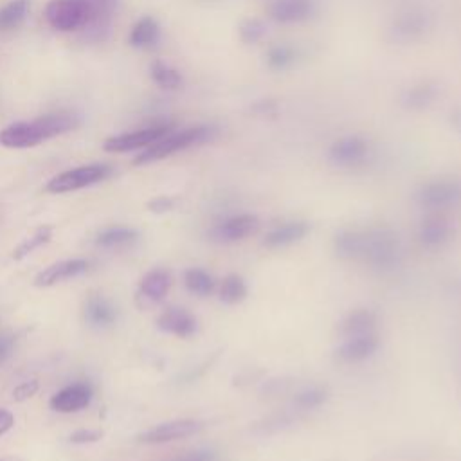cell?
I'll return each mask as SVG.
<instances>
[{"mask_svg": "<svg viewBox=\"0 0 461 461\" xmlns=\"http://www.w3.org/2000/svg\"><path fill=\"white\" fill-rule=\"evenodd\" d=\"M79 126V117L72 112L45 113L34 121L13 122L0 130V146L23 149L34 148L43 140L63 135Z\"/></svg>", "mask_w": 461, "mask_h": 461, "instance_id": "cell-1", "label": "cell"}, {"mask_svg": "<svg viewBox=\"0 0 461 461\" xmlns=\"http://www.w3.org/2000/svg\"><path fill=\"white\" fill-rule=\"evenodd\" d=\"M214 135H216V128L211 126V124H194V126H189V128L169 131L167 135H164L162 139L153 142L151 146L144 148V151L137 155L133 164L135 166H146V164L162 160V158H166L169 155H175L178 151H184L187 148L203 144V142L211 140Z\"/></svg>", "mask_w": 461, "mask_h": 461, "instance_id": "cell-2", "label": "cell"}, {"mask_svg": "<svg viewBox=\"0 0 461 461\" xmlns=\"http://www.w3.org/2000/svg\"><path fill=\"white\" fill-rule=\"evenodd\" d=\"M362 261L380 270L396 267L400 261V240L396 232L385 227L367 229Z\"/></svg>", "mask_w": 461, "mask_h": 461, "instance_id": "cell-3", "label": "cell"}, {"mask_svg": "<svg viewBox=\"0 0 461 461\" xmlns=\"http://www.w3.org/2000/svg\"><path fill=\"white\" fill-rule=\"evenodd\" d=\"M45 18L56 31H76L94 22L90 0H50L45 7Z\"/></svg>", "mask_w": 461, "mask_h": 461, "instance_id": "cell-4", "label": "cell"}, {"mask_svg": "<svg viewBox=\"0 0 461 461\" xmlns=\"http://www.w3.org/2000/svg\"><path fill=\"white\" fill-rule=\"evenodd\" d=\"M112 173H113V167L108 166V164H101V162L77 166V167L61 171L56 176H52L47 182L45 191L54 193V194L77 191V189L90 187V185H95V184L110 178Z\"/></svg>", "mask_w": 461, "mask_h": 461, "instance_id": "cell-5", "label": "cell"}, {"mask_svg": "<svg viewBox=\"0 0 461 461\" xmlns=\"http://www.w3.org/2000/svg\"><path fill=\"white\" fill-rule=\"evenodd\" d=\"M169 131H173L171 122H157L135 131L108 137L103 142V149L108 153H126L133 149H144L153 142H157L158 139H162L164 135H167Z\"/></svg>", "mask_w": 461, "mask_h": 461, "instance_id": "cell-6", "label": "cell"}, {"mask_svg": "<svg viewBox=\"0 0 461 461\" xmlns=\"http://www.w3.org/2000/svg\"><path fill=\"white\" fill-rule=\"evenodd\" d=\"M200 430H202V421L198 420H193V418L171 420L140 432L137 436V441L146 445H160V443H169L176 439H185Z\"/></svg>", "mask_w": 461, "mask_h": 461, "instance_id": "cell-7", "label": "cell"}, {"mask_svg": "<svg viewBox=\"0 0 461 461\" xmlns=\"http://www.w3.org/2000/svg\"><path fill=\"white\" fill-rule=\"evenodd\" d=\"M430 27V16L423 9H407L394 16L389 25V34L394 41L411 43L425 36Z\"/></svg>", "mask_w": 461, "mask_h": 461, "instance_id": "cell-8", "label": "cell"}, {"mask_svg": "<svg viewBox=\"0 0 461 461\" xmlns=\"http://www.w3.org/2000/svg\"><path fill=\"white\" fill-rule=\"evenodd\" d=\"M414 198L423 209H445L461 198V185L454 180H432L423 184Z\"/></svg>", "mask_w": 461, "mask_h": 461, "instance_id": "cell-9", "label": "cell"}, {"mask_svg": "<svg viewBox=\"0 0 461 461\" xmlns=\"http://www.w3.org/2000/svg\"><path fill=\"white\" fill-rule=\"evenodd\" d=\"M369 155V144L366 139L358 135H344L337 139L328 151V158L331 164L339 167H353L366 162Z\"/></svg>", "mask_w": 461, "mask_h": 461, "instance_id": "cell-10", "label": "cell"}, {"mask_svg": "<svg viewBox=\"0 0 461 461\" xmlns=\"http://www.w3.org/2000/svg\"><path fill=\"white\" fill-rule=\"evenodd\" d=\"M258 225H259V221H258V216H254V214H249V212L234 214V216H229L223 221L216 223L211 229L209 236L212 241H218V243H234V241L245 240L247 236L256 232Z\"/></svg>", "mask_w": 461, "mask_h": 461, "instance_id": "cell-11", "label": "cell"}, {"mask_svg": "<svg viewBox=\"0 0 461 461\" xmlns=\"http://www.w3.org/2000/svg\"><path fill=\"white\" fill-rule=\"evenodd\" d=\"M92 387L90 384H85V382H76V384H70L63 389H59L49 402V405L61 412V414H70V412H77L85 407L90 405L92 402Z\"/></svg>", "mask_w": 461, "mask_h": 461, "instance_id": "cell-12", "label": "cell"}, {"mask_svg": "<svg viewBox=\"0 0 461 461\" xmlns=\"http://www.w3.org/2000/svg\"><path fill=\"white\" fill-rule=\"evenodd\" d=\"M88 270V261L86 259H63V261H56L49 267H45L43 270H40L34 276V286L38 288H49L54 286L61 281L77 277L81 274H85Z\"/></svg>", "mask_w": 461, "mask_h": 461, "instance_id": "cell-13", "label": "cell"}, {"mask_svg": "<svg viewBox=\"0 0 461 461\" xmlns=\"http://www.w3.org/2000/svg\"><path fill=\"white\" fill-rule=\"evenodd\" d=\"M313 0H272L267 5L268 16L277 23H297L313 14Z\"/></svg>", "mask_w": 461, "mask_h": 461, "instance_id": "cell-14", "label": "cell"}, {"mask_svg": "<svg viewBox=\"0 0 461 461\" xmlns=\"http://www.w3.org/2000/svg\"><path fill=\"white\" fill-rule=\"evenodd\" d=\"M378 349V337L376 333H366V335H357L346 339L339 348H337V358L340 362H362L369 358L375 351Z\"/></svg>", "mask_w": 461, "mask_h": 461, "instance_id": "cell-15", "label": "cell"}, {"mask_svg": "<svg viewBox=\"0 0 461 461\" xmlns=\"http://www.w3.org/2000/svg\"><path fill=\"white\" fill-rule=\"evenodd\" d=\"M157 326L166 333L187 339L196 331V319L184 308H166L157 317Z\"/></svg>", "mask_w": 461, "mask_h": 461, "instance_id": "cell-16", "label": "cell"}, {"mask_svg": "<svg viewBox=\"0 0 461 461\" xmlns=\"http://www.w3.org/2000/svg\"><path fill=\"white\" fill-rule=\"evenodd\" d=\"M310 227L306 221H285L281 225L272 227L263 240V245L270 247V249H281V247H288L292 243L301 241L306 234H308Z\"/></svg>", "mask_w": 461, "mask_h": 461, "instance_id": "cell-17", "label": "cell"}, {"mask_svg": "<svg viewBox=\"0 0 461 461\" xmlns=\"http://www.w3.org/2000/svg\"><path fill=\"white\" fill-rule=\"evenodd\" d=\"M452 223L443 216H429L423 220L418 230L420 243L427 249H436L445 245L452 236Z\"/></svg>", "mask_w": 461, "mask_h": 461, "instance_id": "cell-18", "label": "cell"}, {"mask_svg": "<svg viewBox=\"0 0 461 461\" xmlns=\"http://www.w3.org/2000/svg\"><path fill=\"white\" fill-rule=\"evenodd\" d=\"M171 288V274L164 268H153L139 283V295L149 303L162 301Z\"/></svg>", "mask_w": 461, "mask_h": 461, "instance_id": "cell-19", "label": "cell"}, {"mask_svg": "<svg viewBox=\"0 0 461 461\" xmlns=\"http://www.w3.org/2000/svg\"><path fill=\"white\" fill-rule=\"evenodd\" d=\"M83 313H85V321L94 328H108L117 319V312L112 306V303L101 295H90L85 301Z\"/></svg>", "mask_w": 461, "mask_h": 461, "instance_id": "cell-20", "label": "cell"}, {"mask_svg": "<svg viewBox=\"0 0 461 461\" xmlns=\"http://www.w3.org/2000/svg\"><path fill=\"white\" fill-rule=\"evenodd\" d=\"M375 324H376V313L367 308H358V310L351 312L348 317H344L339 331L344 339H349V337H357V335L373 333Z\"/></svg>", "mask_w": 461, "mask_h": 461, "instance_id": "cell-21", "label": "cell"}, {"mask_svg": "<svg viewBox=\"0 0 461 461\" xmlns=\"http://www.w3.org/2000/svg\"><path fill=\"white\" fill-rule=\"evenodd\" d=\"M366 245V230H340L335 236L333 249L342 259H362Z\"/></svg>", "mask_w": 461, "mask_h": 461, "instance_id": "cell-22", "label": "cell"}, {"mask_svg": "<svg viewBox=\"0 0 461 461\" xmlns=\"http://www.w3.org/2000/svg\"><path fill=\"white\" fill-rule=\"evenodd\" d=\"M158 36H160V27H158L157 20L151 16H142L131 27L128 41L131 47L146 49V47L155 45L158 41Z\"/></svg>", "mask_w": 461, "mask_h": 461, "instance_id": "cell-23", "label": "cell"}, {"mask_svg": "<svg viewBox=\"0 0 461 461\" xmlns=\"http://www.w3.org/2000/svg\"><path fill=\"white\" fill-rule=\"evenodd\" d=\"M139 234L133 229L128 227H110L104 229L97 234L95 238V245L103 247V249H122V247H130L137 241Z\"/></svg>", "mask_w": 461, "mask_h": 461, "instance_id": "cell-24", "label": "cell"}, {"mask_svg": "<svg viewBox=\"0 0 461 461\" xmlns=\"http://www.w3.org/2000/svg\"><path fill=\"white\" fill-rule=\"evenodd\" d=\"M438 94V88L432 83H418L409 86L402 95V104L409 110L427 108Z\"/></svg>", "mask_w": 461, "mask_h": 461, "instance_id": "cell-25", "label": "cell"}, {"mask_svg": "<svg viewBox=\"0 0 461 461\" xmlns=\"http://www.w3.org/2000/svg\"><path fill=\"white\" fill-rule=\"evenodd\" d=\"M149 74H151V79L164 90H176L184 83L182 74L176 68H173V67H169V65H166L164 61H158V59L151 63Z\"/></svg>", "mask_w": 461, "mask_h": 461, "instance_id": "cell-26", "label": "cell"}, {"mask_svg": "<svg viewBox=\"0 0 461 461\" xmlns=\"http://www.w3.org/2000/svg\"><path fill=\"white\" fill-rule=\"evenodd\" d=\"M247 297V285L241 276L229 274L223 277L220 286V299L227 304H238Z\"/></svg>", "mask_w": 461, "mask_h": 461, "instance_id": "cell-27", "label": "cell"}, {"mask_svg": "<svg viewBox=\"0 0 461 461\" xmlns=\"http://www.w3.org/2000/svg\"><path fill=\"white\" fill-rule=\"evenodd\" d=\"M184 283L185 288L200 297H205L209 294H212L214 290V279L202 268H189L184 274Z\"/></svg>", "mask_w": 461, "mask_h": 461, "instance_id": "cell-28", "label": "cell"}, {"mask_svg": "<svg viewBox=\"0 0 461 461\" xmlns=\"http://www.w3.org/2000/svg\"><path fill=\"white\" fill-rule=\"evenodd\" d=\"M29 11V0H11L0 9V29L18 27Z\"/></svg>", "mask_w": 461, "mask_h": 461, "instance_id": "cell-29", "label": "cell"}, {"mask_svg": "<svg viewBox=\"0 0 461 461\" xmlns=\"http://www.w3.org/2000/svg\"><path fill=\"white\" fill-rule=\"evenodd\" d=\"M50 238H52V229H50V227H40L31 238L23 240L18 247L13 249L11 258H13L14 261H22V259L27 258L31 252H34V250L40 249L41 245L49 243Z\"/></svg>", "mask_w": 461, "mask_h": 461, "instance_id": "cell-30", "label": "cell"}, {"mask_svg": "<svg viewBox=\"0 0 461 461\" xmlns=\"http://www.w3.org/2000/svg\"><path fill=\"white\" fill-rule=\"evenodd\" d=\"M326 398H328L326 387H322V385H308V387H304L303 391L297 393L295 403L301 409H315V407L322 405L326 402Z\"/></svg>", "mask_w": 461, "mask_h": 461, "instance_id": "cell-31", "label": "cell"}, {"mask_svg": "<svg viewBox=\"0 0 461 461\" xmlns=\"http://www.w3.org/2000/svg\"><path fill=\"white\" fill-rule=\"evenodd\" d=\"M295 49L290 45H274L267 52V61L272 68H286L295 61Z\"/></svg>", "mask_w": 461, "mask_h": 461, "instance_id": "cell-32", "label": "cell"}, {"mask_svg": "<svg viewBox=\"0 0 461 461\" xmlns=\"http://www.w3.org/2000/svg\"><path fill=\"white\" fill-rule=\"evenodd\" d=\"M238 32L243 43H258L267 34V25L259 18H247L241 22Z\"/></svg>", "mask_w": 461, "mask_h": 461, "instance_id": "cell-33", "label": "cell"}, {"mask_svg": "<svg viewBox=\"0 0 461 461\" xmlns=\"http://www.w3.org/2000/svg\"><path fill=\"white\" fill-rule=\"evenodd\" d=\"M103 438L101 430H92V429H79L68 436V439L76 445H86V443H95Z\"/></svg>", "mask_w": 461, "mask_h": 461, "instance_id": "cell-34", "label": "cell"}, {"mask_svg": "<svg viewBox=\"0 0 461 461\" xmlns=\"http://www.w3.org/2000/svg\"><path fill=\"white\" fill-rule=\"evenodd\" d=\"M38 389H40V384L36 380H27V382H22L14 387L13 396H14L16 402H23V400L34 396L38 393Z\"/></svg>", "mask_w": 461, "mask_h": 461, "instance_id": "cell-35", "label": "cell"}, {"mask_svg": "<svg viewBox=\"0 0 461 461\" xmlns=\"http://www.w3.org/2000/svg\"><path fill=\"white\" fill-rule=\"evenodd\" d=\"M175 207V200L169 196H157L148 203V209L151 212H167Z\"/></svg>", "mask_w": 461, "mask_h": 461, "instance_id": "cell-36", "label": "cell"}, {"mask_svg": "<svg viewBox=\"0 0 461 461\" xmlns=\"http://www.w3.org/2000/svg\"><path fill=\"white\" fill-rule=\"evenodd\" d=\"M14 348V339L11 335H0V366L11 357Z\"/></svg>", "mask_w": 461, "mask_h": 461, "instance_id": "cell-37", "label": "cell"}, {"mask_svg": "<svg viewBox=\"0 0 461 461\" xmlns=\"http://www.w3.org/2000/svg\"><path fill=\"white\" fill-rule=\"evenodd\" d=\"M14 425V414L5 409V407H0V436L7 434Z\"/></svg>", "mask_w": 461, "mask_h": 461, "instance_id": "cell-38", "label": "cell"}, {"mask_svg": "<svg viewBox=\"0 0 461 461\" xmlns=\"http://www.w3.org/2000/svg\"><path fill=\"white\" fill-rule=\"evenodd\" d=\"M450 122H452V126H454L457 131H461V106H457L456 110H452V113H450Z\"/></svg>", "mask_w": 461, "mask_h": 461, "instance_id": "cell-39", "label": "cell"}, {"mask_svg": "<svg viewBox=\"0 0 461 461\" xmlns=\"http://www.w3.org/2000/svg\"><path fill=\"white\" fill-rule=\"evenodd\" d=\"M0 461H22L20 457H14V456H2Z\"/></svg>", "mask_w": 461, "mask_h": 461, "instance_id": "cell-40", "label": "cell"}]
</instances>
